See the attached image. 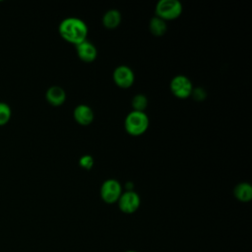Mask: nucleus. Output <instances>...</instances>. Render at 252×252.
Returning <instances> with one entry per match:
<instances>
[{
    "mask_svg": "<svg viewBox=\"0 0 252 252\" xmlns=\"http://www.w3.org/2000/svg\"><path fill=\"white\" fill-rule=\"evenodd\" d=\"M87 24L76 17H69L62 20L58 27L60 36L72 44H79L87 39L88 36Z\"/></svg>",
    "mask_w": 252,
    "mask_h": 252,
    "instance_id": "obj_1",
    "label": "nucleus"
},
{
    "mask_svg": "<svg viewBox=\"0 0 252 252\" xmlns=\"http://www.w3.org/2000/svg\"><path fill=\"white\" fill-rule=\"evenodd\" d=\"M149 117L145 112L132 110L125 118L124 127L131 136L143 135L149 128Z\"/></svg>",
    "mask_w": 252,
    "mask_h": 252,
    "instance_id": "obj_2",
    "label": "nucleus"
},
{
    "mask_svg": "<svg viewBox=\"0 0 252 252\" xmlns=\"http://www.w3.org/2000/svg\"><path fill=\"white\" fill-rule=\"evenodd\" d=\"M182 4L178 0H160L156 5V16L163 21L177 19L182 13Z\"/></svg>",
    "mask_w": 252,
    "mask_h": 252,
    "instance_id": "obj_3",
    "label": "nucleus"
},
{
    "mask_svg": "<svg viewBox=\"0 0 252 252\" xmlns=\"http://www.w3.org/2000/svg\"><path fill=\"white\" fill-rule=\"evenodd\" d=\"M122 194V187L116 179H106L100 186L99 195L101 200L106 204L117 203Z\"/></svg>",
    "mask_w": 252,
    "mask_h": 252,
    "instance_id": "obj_4",
    "label": "nucleus"
},
{
    "mask_svg": "<svg viewBox=\"0 0 252 252\" xmlns=\"http://www.w3.org/2000/svg\"><path fill=\"white\" fill-rule=\"evenodd\" d=\"M170 91L174 96L178 98H187L193 91L192 82L184 75H177L172 78L169 85Z\"/></svg>",
    "mask_w": 252,
    "mask_h": 252,
    "instance_id": "obj_5",
    "label": "nucleus"
},
{
    "mask_svg": "<svg viewBox=\"0 0 252 252\" xmlns=\"http://www.w3.org/2000/svg\"><path fill=\"white\" fill-rule=\"evenodd\" d=\"M118 208L124 214H133L135 213L141 204L140 196L134 190H126V192L122 193L119 197L118 201Z\"/></svg>",
    "mask_w": 252,
    "mask_h": 252,
    "instance_id": "obj_6",
    "label": "nucleus"
},
{
    "mask_svg": "<svg viewBox=\"0 0 252 252\" xmlns=\"http://www.w3.org/2000/svg\"><path fill=\"white\" fill-rule=\"evenodd\" d=\"M113 81L117 87L121 89H128L134 84V72L126 65H120L113 71Z\"/></svg>",
    "mask_w": 252,
    "mask_h": 252,
    "instance_id": "obj_7",
    "label": "nucleus"
},
{
    "mask_svg": "<svg viewBox=\"0 0 252 252\" xmlns=\"http://www.w3.org/2000/svg\"><path fill=\"white\" fill-rule=\"evenodd\" d=\"M75 46H76V52L78 57L86 63L93 62L97 56V50L95 46L88 39L82 41L81 43Z\"/></svg>",
    "mask_w": 252,
    "mask_h": 252,
    "instance_id": "obj_8",
    "label": "nucleus"
},
{
    "mask_svg": "<svg viewBox=\"0 0 252 252\" xmlns=\"http://www.w3.org/2000/svg\"><path fill=\"white\" fill-rule=\"evenodd\" d=\"M74 119L77 123L83 126L90 125L94 118V114L93 109L87 104H79L75 107L73 112Z\"/></svg>",
    "mask_w": 252,
    "mask_h": 252,
    "instance_id": "obj_9",
    "label": "nucleus"
},
{
    "mask_svg": "<svg viewBox=\"0 0 252 252\" xmlns=\"http://www.w3.org/2000/svg\"><path fill=\"white\" fill-rule=\"evenodd\" d=\"M45 98L49 104L53 106H59L65 102L66 93L59 86H51L45 93Z\"/></svg>",
    "mask_w": 252,
    "mask_h": 252,
    "instance_id": "obj_10",
    "label": "nucleus"
},
{
    "mask_svg": "<svg viewBox=\"0 0 252 252\" xmlns=\"http://www.w3.org/2000/svg\"><path fill=\"white\" fill-rule=\"evenodd\" d=\"M233 195L240 202H250L252 199V186L247 182L238 183L233 189Z\"/></svg>",
    "mask_w": 252,
    "mask_h": 252,
    "instance_id": "obj_11",
    "label": "nucleus"
},
{
    "mask_svg": "<svg viewBox=\"0 0 252 252\" xmlns=\"http://www.w3.org/2000/svg\"><path fill=\"white\" fill-rule=\"evenodd\" d=\"M121 23V14L118 10L110 9L102 16V25L109 30L117 28Z\"/></svg>",
    "mask_w": 252,
    "mask_h": 252,
    "instance_id": "obj_12",
    "label": "nucleus"
},
{
    "mask_svg": "<svg viewBox=\"0 0 252 252\" xmlns=\"http://www.w3.org/2000/svg\"><path fill=\"white\" fill-rule=\"evenodd\" d=\"M149 29H150L151 33H153L154 35L161 36L165 33V32L167 30V26H166L165 21L155 16L150 20Z\"/></svg>",
    "mask_w": 252,
    "mask_h": 252,
    "instance_id": "obj_13",
    "label": "nucleus"
},
{
    "mask_svg": "<svg viewBox=\"0 0 252 252\" xmlns=\"http://www.w3.org/2000/svg\"><path fill=\"white\" fill-rule=\"evenodd\" d=\"M132 107L135 111L144 112V110L148 106V98L145 94H138L132 98Z\"/></svg>",
    "mask_w": 252,
    "mask_h": 252,
    "instance_id": "obj_14",
    "label": "nucleus"
},
{
    "mask_svg": "<svg viewBox=\"0 0 252 252\" xmlns=\"http://www.w3.org/2000/svg\"><path fill=\"white\" fill-rule=\"evenodd\" d=\"M12 116V109L7 102L0 101V126L9 122Z\"/></svg>",
    "mask_w": 252,
    "mask_h": 252,
    "instance_id": "obj_15",
    "label": "nucleus"
},
{
    "mask_svg": "<svg viewBox=\"0 0 252 252\" xmlns=\"http://www.w3.org/2000/svg\"><path fill=\"white\" fill-rule=\"evenodd\" d=\"M79 164L81 167H83L85 169H91L94 165V158L90 155H85L80 158Z\"/></svg>",
    "mask_w": 252,
    "mask_h": 252,
    "instance_id": "obj_16",
    "label": "nucleus"
},
{
    "mask_svg": "<svg viewBox=\"0 0 252 252\" xmlns=\"http://www.w3.org/2000/svg\"><path fill=\"white\" fill-rule=\"evenodd\" d=\"M191 94H193L194 98L197 100H202L206 97V92L202 88H197L195 90L193 89Z\"/></svg>",
    "mask_w": 252,
    "mask_h": 252,
    "instance_id": "obj_17",
    "label": "nucleus"
},
{
    "mask_svg": "<svg viewBox=\"0 0 252 252\" xmlns=\"http://www.w3.org/2000/svg\"><path fill=\"white\" fill-rule=\"evenodd\" d=\"M124 252H138V251H135V250H126Z\"/></svg>",
    "mask_w": 252,
    "mask_h": 252,
    "instance_id": "obj_18",
    "label": "nucleus"
}]
</instances>
